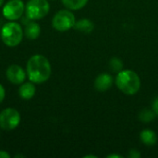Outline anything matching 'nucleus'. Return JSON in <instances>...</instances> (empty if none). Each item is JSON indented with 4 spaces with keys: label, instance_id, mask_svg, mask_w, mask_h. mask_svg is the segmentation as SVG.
Wrapping results in <instances>:
<instances>
[{
    "label": "nucleus",
    "instance_id": "6ab92c4d",
    "mask_svg": "<svg viewBox=\"0 0 158 158\" xmlns=\"http://www.w3.org/2000/svg\"><path fill=\"white\" fill-rule=\"evenodd\" d=\"M153 110L156 113V115L158 116V98H156L153 102Z\"/></svg>",
    "mask_w": 158,
    "mask_h": 158
},
{
    "label": "nucleus",
    "instance_id": "f3484780",
    "mask_svg": "<svg viewBox=\"0 0 158 158\" xmlns=\"http://www.w3.org/2000/svg\"><path fill=\"white\" fill-rule=\"evenodd\" d=\"M129 157L131 158H140L141 157V154L138 150H131L130 153H129Z\"/></svg>",
    "mask_w": 158,
    "mask_h": 158
},
{
    "label": "nucleus",
    "instance_id": "9b49d317",
    "mask_svg": "<svg viewBox=\"0 0 158 158\" xmlns=\"http://www.w3.org/2000/svg\"><path fill=\"white\" fill-rule=\"evenodd\" d=\"M40 33H41V27L34 20L28 23L24 29V35L29 40H36L40 36Z\"/></svg>",
    "mask_w": 158,
    "mask_h": 158
},
{
    "label": "nucleus",
    "instance_id": "b1692460",
    "mask_svg": "<svg viewBox=\"0 0 158 158\" xmlns=\"http://www.w3.org/2000/svg\"><path fill=\"white\" fill-rule=\"evenodd\" d=\"M5 3V0H0V6H2Z\"/></svg>",
    "mask_w": 158,
    "mask_h": 158
},
{
    "label": "nucleus",
    "instance_id": "39448f33",
    "mask_svg": "<svg viewBox=\"0 0 158 158\" xmlns=\"http://www.w3.org/2000/svg\"><path fill=\"white\" fill-rule=\"evenodd\" d=\"M76 22L74 14L68 9L59 10L52 19V26L57 31H67L74 27Z\"/></svg>",
    "mask_w": 158,
    "mask_h": 158
},
{
    "label": "nucleus",
    "instance_id": "412c9836",
    "mask_svg": "<svg viewBox=\"0 0 158 158\" xmlns=\"http://www.w3.org/2000/svg\"><path fill=\"white\" fill-rule=\"evenodd\" d=\"M107 157L108 158H114V157L122 158V156H118V155H109V156H107Z\"/></svg>",
    "mask_w": 158,
    "mask_h": 158
},
{
    "label": "nucleus",
    "instance_id": "9d476101",
    "mask_svg": "<svg viewBox=\"0 0 158 158\" xmlns=\"http://www.w3.org/2000/svg\"><path fill=\"white\" fill-rule=\"evenodd\" d=\"M36 94V87L33 82H23L19 88V95L23 100H31Z\"/></svg>",
    "mask_w": 158,
    "mask_h": 158
},
{
    "label": "nucleus",
    "instance_id": "a211bd4d",
    "mask_svg": "<svg viewBox=\"0 0 158 158\" xmlns=\"http://www.w3.org/2000/svg\"><path fill=\"white\" fill-rule=\"evenodd\" d=\"M5 97H6V90L4 86L0 83V104L4 101Z\"/></svg>",
    "mask_w": 158,
    "mask_h": 158
},
{
    "label": "nucleus",
    "instance_id": "20e7f679",
    "mask_svg": "<svg viewBox=\"0 0 158 158\" xmlns=\"http://www.w3.org/2000/svg\"><path fill=\"white\" fill-rule=\"evenodd\" d=\"M50 10L47 0H29L25 5V14L29 19L39 20L44 18Z\"/></svg>",
    "mask_w": 158,
    "mask_h": 158
},
{
    "label": "nucleus",
    "instance_id": "4be33fe9",
    "mask_svg": "<svg viewBox=\"0 0 158 158\" xmlns=\"http://www.w3.org/2000/svg\"><path fill=\"white\" fill-rule=\"evenodd\" d=\"M85 158H89V157H92V158H96V156H92V155H89V156H84Z\"/></svg>",
    "mask_w": 158,
    "mask_h": 158
},
{
    "label": "nucleus",
    "instance_id": "6e6552de",
    "mask_svg": "<svg viewBox=\"0 0 158 158\" xmlns=\"http://www.w3.org/2000/svg\"><path fill=\"white\" fill-rule=\"evenodd\" d=\"M6 76L12 84L20 85L24 82L27 77V73L22 67L19 65H11L6 69Z\"/></svg>",
    "mask_w": 158,
    "mask_h": 158
},
{
    "label": "nucleus",
    "instance_id": "aec40b11",
    "mask_svg": "<svg viewBox=\"0 0 158 158\" xmlns=\"http://www.w3.org/2000/svg\"><path fill=\"white\" fill-rule=\"evenodd\" d=\"M11 156L6 152V151H4V150H0V158H10Z\"/></svg>",
    "mask_w": 158,
    "mask_h": 158
},
{
    "label": "nucleus",
    "instance_id": "1a4fd4ad",
    "mask_svg": "<svg viewBox=\"0 0 158 158\" xmlns=\"http://www.w3.org/2000/svg\"><path fill=\"white\" fill-rule=\"evenodd\" d=\"M113 81V77L110 74L102 73L96 77L94 81V88L98 92H106L112 87Z\"/></svg>",
    "mask_w": 158,
    "mask_h": 158
},
{
    "label": "nucleus",
    "instance_id": "7ed1b4c3",
    "mask_svg": "<svg viewBox=\"0 0 158 158\" xmlns=\"http://www.w3.org/2000/svg\"><path fill=\"white\" fill-rule=\"evenodd\" d=\"M24 31L16 21H9L3 25L0 36L3 43L8 47H15L19 45L23 38Z\"/></svg>",
    "mask_w": 158,
    "mask_h": 158
},
{
    "label": "nucleus",
    "instance_id": "393cba45",
    "mask_svg": "<svg viewBox=\"0 0 158 158\" xmlns=\"http://www.w3.org/2000/svg\"><path fill=\"white\" fill-rule=\"evenodd\" d=\"M0 31H1V29H0Z\"/></svg>",
    "mask_w": 158,
    "mask_h": 158
},
{
    "label": "nucleus",
    "instance_id": "f8f14e48",
    "mask_svg": "<svg viewBox=\"0 0 158 158\" xmlns=\"http://www.w3.org/2000/svg\"><path fill=\"white\" fill-rule=\"evenodd\" d=\"M75 30L83 32V33H90L94 31V24L92 20L87 19H82L75 22L74 27Z\"/></svg>",
    "mask_w": 158,
    "mask_h": 158
},
{
    "label": "nucleus",
    "instance_id": "f257e3e1",
    "mask_svg": "<svg viewBox=\"0 0 158 158\" xmlns=\"http://www.w3.org/2000/svg\"><path fill=\"white\" fill-rule=\"evenodd\" d=\"M26 73L30 81L34 84L44 83L51 77V64L44 56L40 54L33 55L27 62Z\"/></svg>",
    "mask_w": 158,
    "mask_h": 158
},
{
    "label": "nucleus",
    "instance_id": "4468645a",
    "mask_svg": "<svg viewBox=\"0 0 158 158\" xmlns=\"http://www.w3.org/2000/svg\"><path fill=\"white\" fill-rule=\"evenodd\" d=\"M61 2L68 9L78 10L85 6L88 0H61Z\"/></svg>",
    "mask_w": 158,
    "mask_h": 158
},
{
    "label": "nucleus",
    "instance_id": "0eeeda50",
    "mask_svg": "<svg viewBox=\"0 0 158 158\" xmlns=\"http://www.w3.org/2000/svg\"><path fill=\"white\" fill-rule=\"evenodd\" d=\"M25 12V5L22 0H9L3 7V16L9 21L19 19Z\"/></svg>",
    "mask_w": 158,
    "mask_h": 158
},
{
    "label": "nucleus",
    "instance_id": "423d86ee",
    "mask_svg": "<svg viewBox=\"0 0 158 158\" xmlns=\"http://www.w3.org/2000/svg\"><path fill=\"white\" fill-rule=\"evenodd\" d=\"M19 112L12 107H7L0 112V128L4 131H13L20 123Z\"/></svg>",
    "mask_w": 158,
    "mask_h": 158
},
{
    "label": "nucleus",
    "instance_id": "dca6fc26",
    "mask_svg": "<svg viewBox=\"0 0 158 158\" xmlns=\"http://www.w3.org/2000/svg\"><path fill=\"white\" fill-rule=\"evenodd\" d=\"M109 68L113 72H120L123 69L122 61L118 57H112L109 61Z\"/></svg>",
    "mask_w": 158,
    "mask_h": 158
},
{
    "label": "nucleus",
    "instance_id": "2eb2a0df",
    "mask_svg": "<svg viewBox=\"0 0 158 158\" xmlns=\"http://www.w3.org/2000/svg\"><path fill=\"white\" fill-rule=\"evenodd\" d=\"M156 113L154 112V110H150V109H144L143 110L140 115H139V118L142 122L144 123H149L151 121H153L156 118Z\"/></svg>",
    "mask_w": 158,
    "mask_h": 158
},
{
    "label": "nucleus",
    "instance_id": "ddd939ff",
    "mask_svg": "<svg viewBox=\"0 0 158 158\" xmlns=\"http://www.w3.org/2000/svg\"><path fill=\"white\" fill-rule=\"evenodd\" d=\"M141 141L147 146H153L157 142L156 134L151 130H144L140 134Z\"/></svg>",
    "mask_w": 158,
    "mask_h": 158
},
{
    "label": "nucleus",
    "instance_id": "5701e85b",
    "mask_svg": "<svg viewBox=\"0 0 158 158\" xmlns=\"http://www.w3.org/2000/svg\"><path fill=\"white\" fill-rule=\"evenodd\" d=\"M15 157H25V156H23V155H17V156H15Z\"/></svg>",
    "mask_w": 158,
    "mask_h": 158
},
{
    "label": "nucleus",
    "instance_id": "f03ea898",
    "mask_svg": "<svg viewBox=\"0 0 158 158\" xmlns=\"http://www.w3.org/2000/svg\"><path fill=\"white\" fill-rule=\"evenodd\" d=\"M116 85L125 94L132 95L141 88V80L138 74L132 70H121L116 78Z\"/></svg>",
    "mask_w": 158,
    "mask_h": 158
}]
</instances>
